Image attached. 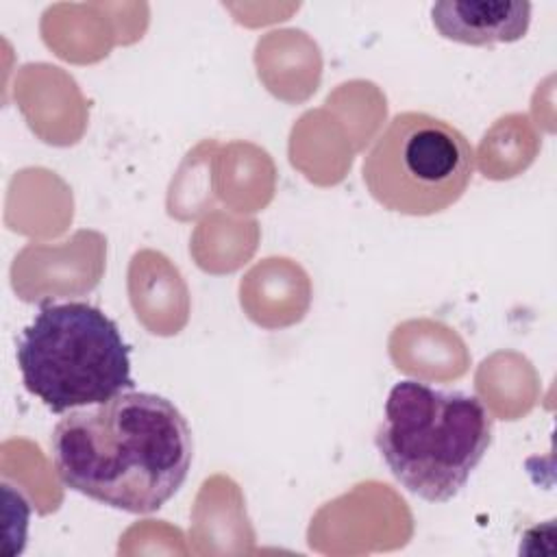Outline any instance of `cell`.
I'll use <instances>...</instances> for the list:
<instances>
[{
  "instance_id": "2",
  "label": "cell",
  "mask_w": 557,
  "mask_h": 557,
  "mask_svg": "<svg viewBox=\"0 0 557 557\" xmlns=\"http://www.w3.org/2000/svg\"><path fill=\"white\" fill-rule=\"evenodd\" d=\"M492 429L479 396L403 379L387 394L374 446L407 492L448 503L483 461Z\"/></svg>"
},
{
  "instance_id": "4",
  "label": "cell",
  "mask_w": 557,
  "mask_h": 557,
  "mask_svg": "<svg viewBox=\"0 0 557 557\" xmlns=\"http://www.w3.org/2000/svg\"><path fill=\"white\" fill-rule=\"evenodd\" d=\"M472 174L474 150L466 135L424 111L396 113L361 165L370 196L403 215H433L453 207Z\"/></svg>"
},
{
  "instance_id": "3",
  "label": "cell",
  "mask_w": 557,
  "mask_h": 557,
  "mask_svg": "<svg viewBox=\"0 0 557 557\" xmlns=\"http://www.w3.org/2000/svg\"><path fill=\"white\" fill-rule=\"evenodd\" d=\"M24 387L52 413L135 389L131 346L117 324L85 300H46L15 348Z\"/></svg>"
},
{
  "instance_id": "1",
  "label": "cell",
  "mask_w": 557,
  "mask_h": 557,
  "mask_svg": "<svg viewBox=\"0 0 557 557\" xmlns=\"http://www.w3.org/2000/svg\"><path fill=\"white\" fill-rule=\"evenodd\" d=\"M50 457L65 487L141 516L183 487L194 437L172 400L126 389L61 418L50 435Z\"/></svg>"
},
{
  "instance_id": "5",
  "label": "cell",
  "mask_w": 557,
  "mask_h": 557,
  "mask_svg": "<svg viewBox=\"0 0 557 557\" xmlns=\"http://www.w3.org/2000/svg\"><path fill=\"white\" fill-rule=\"evenodd\" d=\"M431 22L444 39L466 46L520 41L531 24V4L516 0H440Z\"/></svg>"
}]
</instances>
